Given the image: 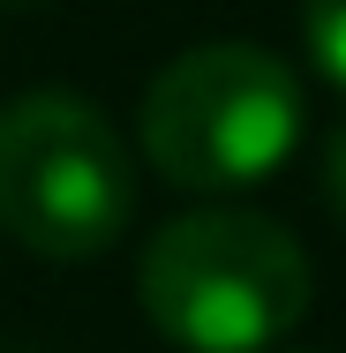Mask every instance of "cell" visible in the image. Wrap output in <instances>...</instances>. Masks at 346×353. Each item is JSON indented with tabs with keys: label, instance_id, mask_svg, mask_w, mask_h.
Returning <instances> with one entry per match:
<instances>
[{
	"label": "cell",
	"instance_id": "obj_1",
	"mask_svg": "<svg viewBox=\"0 0 346 353\" xmlns=\"http://www.w3.org/2000/svg\"><path fill=\"white\" fill-rule=\"evenodd\" d=\"M301 241L256 211H189L143 248V316L181 353H271L309 316Z\"/></svg>",
	"mask_w": 346,
	"mask_h": 353
},
{
	"label": "cell",
	"instance_id": "obj_2",
	"mask_svg": "<svg viewBox=\"0 0 346 353\" xmlns=\"http://www.w3.org/2000/svg\"><path fill=\"white\" fill-rule=\"evenodd\" d=\"M301 121H309V105H301L294 68L264 46L218 38V46H196L151 75L136 128H143V158L173 188L233 196V188L271 181L301 150Z\"/></svg>",
	"mask_w": 346,
	"mask_h": 353
},
{
	"label": "cell",
	"instance_id": "obj_3",
	"mask_svg": "<svg viewBox=\"0 0 346 353\" xmlns=\"http://www.w3.org/2000/svg\"><path fill=\"white\" fill-rule=\"evenodd\" d=\"M136 218V165L121 128L75 90H23L0 105V233L46 263L106 256Z\"/></svg>",
	"mask_w": 346,
	"mask_h": 353
},
{
	"label": "cell",
	"instance_id": "obj_4",
	"mask_svg": "<svg viewBox=\"0 0 346 353\" xmlns=\"http://www.w3.org/2000/svg\"><path fill=\"white\" fill-rule=\"evenodd\" d=\"M301 46L324 68V83L346 98V0H301Z\"/></svg>",
	"mask_w": 346,
	"mask_h": 353
},
{
	"label": "cell",
	"instance_id": "obj_5",
	"mask_svg": "<svg viewBox=\"0 0 346 353\" xmlns=\"http://www.w3.org/2000/svg\"><path fill=\"white\" fill-rule=\"evenodd\" d=\"M324 196H331V211H339V225H346V128L331 136V150H324Z\"/></svg>",
	"mask_w": 346,
	"mask_h": 353
},
{
	"label": "cell",
	"instance_id": "obj_6",
	"mask_svg": "<svg viewBox=\"0 0 346 353\" xmlns=\"http://www.w3.org/2000/svg\"><path fill=\"white\" fill-rule=\"evenodd\" d=\"M0 8H46V0H0Z\"/></svg>",
	"mask_w": 346,
	"mask_h": 353
}]
</instances>
